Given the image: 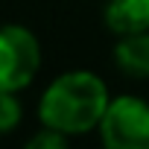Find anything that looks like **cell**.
Listing matches in <instances>:
<instances>
[{
  "instance_id": "1",
  "label": "cell",
  "mask_w": 149,
  "mask_h": 149,
  "mask_svg": "<svg viewBox=\"0 0 149 149\" xmlns=\"http://www.w3.org/2000/svg\"><path fill=\"white\" fill-rule=\"evenodd\" d=\"M108 102H111V94L97 73L67 70L44 88L38 100V120L47 129L76 137L100 126Z\"/></svg>"
},
{
  "instance_id": "2",
  "label": "cell",
  "mask_w": 149,
  "mask_h": 149,
  "mask_svg": "<svg viewBox=\"0 0 149 149\" xmlns=\"http://www.w3.org/2000/svg\"><path fill=\"white\" fill-rule=\"evenodd\" d=\"M41 67V44L24 24L0 26V91L21 94Z\"/></svg>"
},
{
  "instance_id": "3",
  "label": "cell",
  "mask_w": 149,
  "mask_h": 149,
  "mask_svg": "<svg viewBox=\"0 0 149 149\" xmlns=\"http://www.w3.org/2000/svg\"><path fill=\"white\" fill-rule=\"evenodd\" d=\"M108 149H149V102L140 97H114L97 126Z\"/></svg>"
},
{
  "instance_id": "4",
  "label": "cell",
  "mask_w": 149,
  "mask_h": 149,
  "mask_svg": "<svg viewBox=\"0 0 149 149\" xmlns=\"http://www.w3.org/2000/svg\"><path fill=\"white\" fill-rule=\"evenodd\" d=\"M102 21L108 32L120 35H134L149 29V0H105Z\"/></svg>"
},
{
  "instance_id": "5",
  "label": "cell",
  "mask_w": 149,
  "mask_h": 149,
  "mask_svg": "<svg viewBox=\"0 0 149 149\" xmlns=\"http://www.w3.org/2000/svg\"><path fill=\"white\" fill-rule=\"evenodd\" d=\"M114 64L123 76L149 79V29L134 35H120L114 47Z\"/></svg>"
},
{
  "instance_id": "6",
  "label": "cell",
  "mask_w": 149,
  "mask_h": 149,
  "mask_svg": "<svg viewBox=\"0 0 149 149\" xmlns=\"http://www.w3.org/2000/svg\"><path fill=\"white\" fill-rule=\"evenodd\" d=\"M24 120V108H21V100L18 94L12 91H0V134H9L21 126Z\"/></svg>"
},
{
  "instance_id": "7",
  "label": "cell",
  "mask_w": 149,
  "mask_h": 149,
  "mask_svg": "<svg viewBox=\"0 0 149 149\" xmlns=\"http://www.w3.org/2000/svg\"><path fill=\"white\" fill-rule=\"evenodd\" d=\"M67 140H70L67 134H61V132H56V129L41 126V132L29 137V149H64V146H67Z\"/></svg>"
}]
</instances>
